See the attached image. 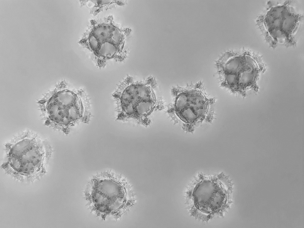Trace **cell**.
<instances>
[{"instance_id": "6da1fadb", "label": "cell", "mask_w": 304, "mask_h": 228, "mask_svg": "<svg viewBox=\"0 0 304 228\" xmlns=\"http://www.w3.org/2000/svg\"><path fill=\"white\" fill-rule=\"evenodd\" d=\"M155 83L152 78L140 80L126 78L112 94L120 112L118 117L140 119L150 115L158 103Z\"/></svg>"}, {"instance_id": "7a4b0ae2", "label": "cell", "mask_w": 304, "mask_h": 228, "mask_svg": "<svg viewBox=\"0 0 304 228\" xmlns=\"http://www.w3.org/2000/svg\"><path fill=\"white\" fill-rule=\"evenodd\" d=\"M221 85L233 92H242L255 82L258 66L245 55L226 54L217 63Z\"/></svg>"}, {"instance_id": "3957f363", "label": "cell", "mask_w": 304, "mask_h": 228, "mask_svg": "<svg viewBox=\"0 0 304 228\" xmlns=\"http://www.w3.org/2000/svg\"><path fill=\"white\" fill-rule=\"evenodd\" d=\"M203 88L199 82L172 90L174 112L185 123L192 124L203 120L214 103L215 100L207 97Z\"/></svg>"}, {"instance_id": "277c9868", "label": "cell", "mask_w": 304, "mask_h": 228, "mask_svg": "<svg viewBox=\"0 0 304 228\" xmlns=\"http://www.w3.org/2000/svg\"><path fill=\"white\" fill-rule=\"evenodd\" d=\"M88 104V99L84 91L64 88L49 100L47 110L52 122L66 126L83 119Z\"/></svg>"}, {"instance_id": "5b68a950", "label": "cell", "mask_w": 304, "mask_h": 228, "mask_svg": "<svg viewBox=\"0 0 304 228\" xmlns=\"http://www.w3.org/2000/svg\"><path fill=\"white\" fill-rule=\"evenodd\" d=\"M7 153L10 163L15 170L29 173L39 169L46 153L40 140L36 137L26 136L12 143Z\"/></svg>"}, {"instance_id": "8992f818", "label": "cell", "mask_w": 304, "mask_h": 228, "mask_svg": "<svg viewBox=\"0 0 304 228\" xmlns=\"http://www.w3.org/2000/svg\"><path fill=\"white\" fill-rule=\"evenodd\" d=\"M92 198L98 210L109 213L116 211L123 206L126 201V195L120 183L113 180H102L94 185Z\"/></svg>"}, {"instance_id": "52a82bcc", "label": "cell", "mask_w": 304, "mask_h": 228, "mask_svg": "<svg viewBox=\"0 0 304 228\" xmlns=\"http://www.w3.org/2000/svg\"><path fill=\"white\" fill-rule=\"evenodd\" d=\"M199 185L193 195L196 205L200 209L212 212L225 204L226 192L220 183L206 181Z\"/></svg>"}]
</instances>
